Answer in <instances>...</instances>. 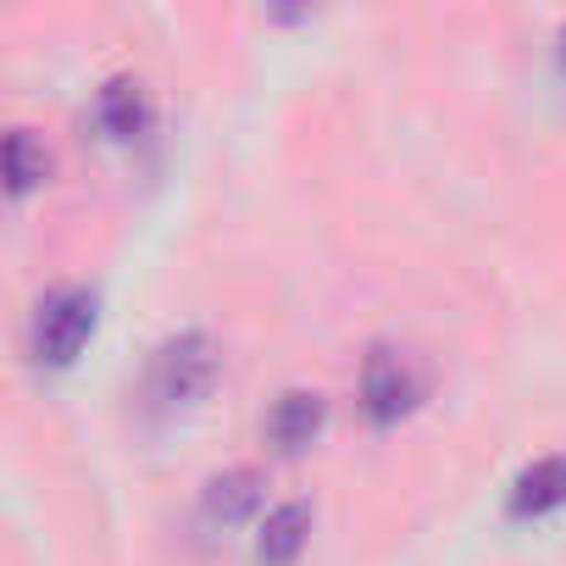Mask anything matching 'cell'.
<instances>
[{
  "label": "cell",
  "instance_id": "6da1fadb",
  "mask_svg": "<svg viewBox=\"0 0 566 566\" xmlns=\"http://www.w3.org/2000/svg\"><path fill=\"white\" fill-rule=\"evenodd\" d=\"M217 373H222V356H217L211 334L184 328V334L156 345V356L145 367V406L156 417H178V411H189L211 395Z\"/></svg>",
  "mask_w": 566,
  "mask_h": 566
},
{
  "label": "cell",
  "instance_id": "7a4b0ae2",
  "mask_svg": "<svg viewBox=\"0 0 566 566\" xmlns=\"http://www.w3.org/2000/svg\"><path fill=\"white\" fill-rule=\"evenodd\" d=\"M95 317H101V301L90 283H56L51 295H40L34 317H29V356L34 367L45 373H67L84 345L95 339Z\"/></svg>",
  "mask_w": 566,
  "mask_h": 566
},
{
  "label": "cell",
  "instance_id": "3957f363",
  "mask_svg": "<svg viewBox=\"0 0 566 566\" xmlns=\"http://www.w3.org/2000/svg\"><path fill=\"white\" fill-rule=\"evenodd\" d=\"M356 395H361V417H367L373 428H395V422H406V417L422 406L428 378H422V367H417V356H411L406 345H373V350L361 356V384H356Z\"/></svg>",
  "mask_w": 566,
  "mask_h": 566
},
{
  "label": "cell",
  "instance_id": "277c9868",
  "mask_svg": "<svg viewBox=\"0 0 566 566\" xmlns=\"http://www.w3.org/2000/svg\"><path fill=\"white\" fill-rule=\"evenodd\" d=\"M323 428H328V400L317 389H283L261 417V433L277 455H301L306 444H317Z\"/></svg>",
  "mask_w": 566,
  "mask_h": 566
},
{
  "label": "cell",
  "instance_id": "5b68a950",
  "mask_svg": "<svg viewBox=\"0 0 566 566\" xmlns=\"http://www.w3.org/2000/svg\"><path fill=\"white\" fill-rule=\"evenodd\" d=\"M266 500V478L255 467H228L200 489V522L206 527H244Z\"/></svg>",
  "mask_w": 566,
  "mask_h": 566
},
{
  "label": "cell",
  "instance_id": "8992f818",
  "mask_svg": "<svg viewBox=\"0 0 566 566\" xmlns=\"http://www.w3.org/2000/svg\"><path fill=\"white\" fill-rule=\"evenodd\" d=\"M505 511L516 522H538V516L566 511V450L538 455L533 467H522L516 483H511V494H505Z\"/></svg>",
  "mask_w": 566,
  "mask_h": 566
},
{
  "label": "cell",
  "instance_id": "52a82bcc",
  "mask_svg": "<svg viewBox=\"0 0 566 566\" xmlns=\"http://www.w3.org/2000/svg\"><path fill=\"white\" fill-rule=\"evenodd\" d=\"M312 500H283L255 527V566H295L312 538Z\"/></svg>",
  "mask_w": 566,
  "mask_h": 566
},
{
  "label": "cell",
  "instance_id": "ba28073f",
  "mask_svg": "<svg viewBox=\"0 0 566 566\" xmlns=\"http://www.w3.org/2000/svg\"><path fill=\"white\" fill-rule=\"evenodd\" d=\"M145 117H150V106H145V90H139L134 78H106V84H101V95H95V123H101L106 139H134V134L145 128Z\"/></svg>",
  "mask_w": 566,
  "mask_h": 566
},
{
  "label": "cell",
  "instance_id": "9c48e42d",
  "mask_svg": "<svg viewBox=\"0 0 566 566\" xmlns=\"http://www.w3.org/2000/svg\"><path fill=\"white\" fill-rule=\"evenodd\" d=\"M7 178H12V200L34 195L51 178V156H45V145L29 128H12V139H7Z\"/></svg>",
  "mask_w": 566,
  "mask_h": 566
},
{
  "label": "cell",
  "instance_id": "30bf717a",
  "mask_svg": "<svg viewBox=\"0 0 566 566\" xmlns=\"http://www.w3.org/2000/svg\"><path fill=\"white\" fill-rule=\"evenodd\" d=\"M560 67H566V29H560Z\"/></svg>",
  "mask_w": 566,
  "mask_h": 566
}]
</instances>
